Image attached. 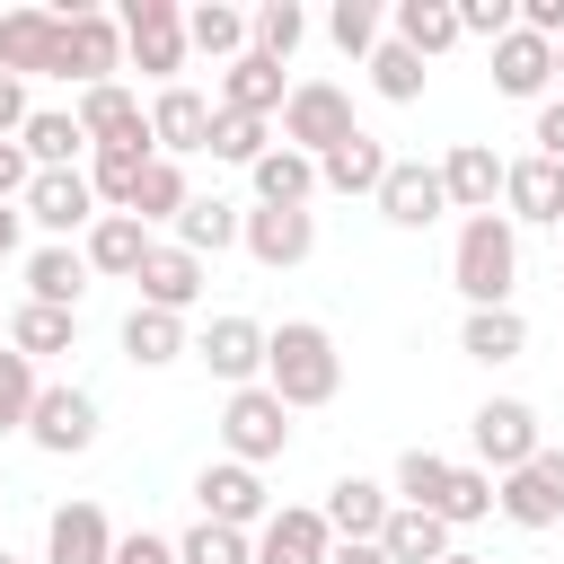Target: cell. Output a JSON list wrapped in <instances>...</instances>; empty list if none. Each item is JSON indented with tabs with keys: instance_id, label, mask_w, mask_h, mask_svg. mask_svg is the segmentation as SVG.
<instances>
[{
	"instance_id": "obj_32",
	"label": "cell",
	"mask_w": 564,
	"mask_h": 564,
	"mask_svg": "<svg viewBox=\"0 0 564 564\" xmlns=\"http://www.w3.org/2000/svg\"><path fill=\"white\" fill-rule=\"evenodd\" d=\"M458 352H467V361H485V370H502V361H520V352H529V317H520V308H467Z\"/></svg>"
},
{
	"instance_id": "obj_54",
	"label": "cell",
	"mask_w": 564,
	"mask_h": 564,
	"mask_svg": "<svg viewBox=\"0 0 564 564\" xmlns=\"http://www.w3.org/2000/svg\"><path fill=\"white\" fill-rule=\"evenodd\" d=\"M18 220H26V212H18V203H0V264L18 256Z\"/></svg>"
},
{
	"instance_id": "obj_40",
	"label": "cell",
	"mask_w": 564,
	"mask_h": 564,
	"mask_svg": "<svg viewBox=\"0 0 564 564\" xmlns=\"http://www.w3.org/2000/svg\"><path fill=\"white\" fill-rule=\"evenodd\" d=\"M185 203H194L185 167H176V159H150V176H141V194H132V220H141V229H159V220L176 229V212H185Z\"/></svg>"
},
{
	"instance_id": "obj_22",
	"label": "cell",
	"mask_w": 564,
	"mask_h": 564,
	"mask_svg": "<svg viewBox=\"0 0 564 564\" xmlns=\"http://www.w3.org/2000/svg\"><path fill=\"white\" fill-rule=\"evenodd\" d=\"M494 88L520 97V106H546V88H555V44L529 35V26H511V35L494 44Z\"/></svg>"
},
{
	"instance_id": "obj_35",
	"label": "cell",
	"mask_w": 564,
	"mask_h": 564,
	"mask_svg": "<svg viewBox=\"0 0 564 564\" xmlns=\"http://www.w3.org/2000/svg\"><path fill=\"white\" fill-rule=\"evenodd\" d=\"M9 344H18L26 361L79 352V308H44V300H18V317H9Z\"/></svg>"
},
{
	"instance_id": "obj_18",
	"label": "cell",
	"mask_w": 564,
	"mask_h": 564,
	"mask_svg": "<svg viewBox=\"0 0 564 564\" xmlns=\"http://www.w3.org/2000/svg\"><path fill=\"white\" fill-rule=\"evenodd\" d=\"M238 247H247L264 273H291V264H308V256H317V212H264V203H256Z\"/></svg>"
},
{
	"instance_id": "obj_27",
	"label": "cell",
	"mask_w": 564,
	"mask_h": 564,
	"mask_svg": "<svg viewBox=\"0 0 564 564\" xmlns=\"http://www.w3.org/2000/svg\"><path fill=\"white\" fill-rule=\"evenodd\" d=\"M220 106H229V115H264V123H273V115L291 106V79H282V62H264V53H238V62L220 70Z\"/></svg>"
},
{
	"instance_id": "obj_13",
	"label": "cell",
	"mask_w": 564,
	"mask_h": 564,
	"mask_svg": "<svg viewBox=\"0 0 564 564\" xmlns=\"http://www.w3.org/2000/svg\"><path fill=\"white\" fill-rule=\"evenodd\" d=\"M212 115H220V97H203V88H150V141H159V159H194V150H212Z\"/></svg>"
},
{
	"instance_id": "obj_20",
	"label": "cell",
	"mask_w": 564,
	"mask_h": 564,
	"mask_svg": "<svg viewBox=\"0 0 564 564\" xmlns=\"http://www.w3.org/2000/svg\"><path fill=\"white\" fill-rule=\"evenodd\" d=\"M44 564H115V520L97 502H53L44 520Z\"/></svg>"
},
{
	"instance_id": "obj_30",
	"label": "cell",
	"mask_w": 564,
	"mask_h": 564,
	"mask_svg": "<svg viewBox=\"0 0 564 564\" xmlns=\"http://www.w3.org/2000/svg\"><path fill=\"white\" fill-rule=\"evenodd\" d=\"M185 352H194L185 317H167V308H141V300H132V317H123V361H132V370H167V361H185Z\"/></svg>"
},
{
	"instance_id": "obj_2",
	"label": "cell",
	"mask_w": 564,
	"mask_h": 564,
	"mask_svg": "<svg viewBox=\"0 0 564 564\" xmlns=\"http://www.w3.org/2000/svg\"><path fill=\"white\" fill-rule=\"evenodd\" d=\"M449 282H458L467 308H511V291H520V229H511L502 212L458 220V238H449Z\"/></svg>"
},
{
	"instance_id": "obj_14",
	"label": "cell",
	"mask_w": 564,
	"mask_h": 564,
	"mask_svg": "<svg viewBox=\"0 0 564 564\" xmlns=\"http://www.w3.org/2000/svg\"><path fill=\"white\" fill-rule=\"evenodd\" d=\"M62 26H70V62H62V79L106 88V79L123 70V18H115V9H62Z\"/></svg>"
},
{
	"instance_id": "obj_57",
	"label": "cell",
	"mask_w": 564,
	"mask_h": 564,
	"mask_svg": "<svg viewBox=\"0 0 564 564\" xmlns=\"http://www.w3.org/2000/svg\"><path fill=\"white\" fill-rule=\"evenodd\" d=\"M0 564H26V555H0Z\"/></svg>"
},
{
	"instance_id": "obj_45",
	"label": "cell",
	"mask_w": 564,
	"mask_h": 564,
	"mask_svg": "<svg viewBox=\"0 0 564 564\" xmlns=\"http://www.w3.org/2000/svg\"><path fill=\"white\" fill-rule=\"evenodd\" d=\"M35 397H44V379H35V361H26L18 344H0V432H26V414H35Z\"/></svg>"
},
{
	"instance_id": "obj_15",
	"label": "cell",
	"mask_w": 564,
	"mask_h": 564,
	"mask_svg": "<svg viewBox=\"0 0 564 564\" xmlns=\"http://www.w3.org/2000/svg\"><path fill=\"white\" fill-rule=\"evenodd\" d=\"M449 212V185H441V159H397L388 185H379V220L388 229H432Z\"/></svg>"
},
{
	"instance_id": "obj_41",
	"label": "cell",
	"mask_w": 564,
	"mask_h": 564,
	"mask_svg": "<svg viewBox=\"0 0 564 564\" xmlns=\"http://www.w3.org/2000/svg\"><path fill=\"white\" fill-rule=\"evenodd\" d=\"M502 511V494H494V476L467 458V467H449V485H441V520L449 529H476V520H494Z\"/></svg>"
},
{
	"instance_id": "obj_55",
	"label": "cell",
	"mask_w": 564,
	"mask_h": 564,
	"mask_svg": "<svg viewBox=\"0 0 564 564\" xmlns=\"http://www.w3.org/2000/svg\"><path fill=\"white\" fill-rule=\"evenodd\" d=\"M441 564H485V555H467V546H449V555H441Z\"/></svg>"
},
{
	"instance_id": "obj_10",
	"label": "cell",
	"mask_w": 564,
	"mask_h": 564,
	"mask_svg": "<svg viewBox=\"0 0 564 564\" xmlns=\"http://www.w3.org/2000/svg\"><path fill=\"white\" fill-rule=\"evenodd\" d=\"M194 511L203 520H220V529H264L273 520V494H264V467H238V458H212L203 476H194Z\"/></svg>"
},
{
	"instance_id": "obj_8",
	"label": "cell",
	"mask_w": 564,
	"mask_h": 564,
	"mask_svg": "<svg viewBox=\"0 0 564 564\" xmlns=\"http://www.w3.org/2000/svg\"><path fill=\"white\" fill-rule=\"evenodd\" d=\"M97 397L79 388V379H44V397H35V414H26V441L44 449V458H79V449H97Z\"/></svg>"
},
{
	"instance_id": "obj_42",
	"label": "cell",
	"mask_w": 564,
	"mask_h": 564,
	"mask_svg": "<svg viewBox=\"0 0 564 564\" xmlns=\"http://www.w3.org/2000/svg\"><path fill=\"white\" fill-rule=\"evenodd\" d=\"M449 467H458V458H441V449H405L388 494H397L405 511H441V485H449Z\"/></svg>"
},
{
	"instance_id": "obj_11",
	"label": "cell",
	"mask_w": 564,
	"mask_h": 564,
	"mask_svg": "<svg viewBox=\"0 0 564 564\" xmlns=\"http://www.w3.org/2000/svg\"><path fill=\"white\" fill-rule=\"evenodd\" d=\"M264 344H273V326H256V317H212L203 335H194V361L220 379V388H256L264 379Z\"/></svg>"
},
{
	"instance_id": "obj_12",
	"label": "cell",
	"mask_w": 564,
	"mask_h": 564,
	"mask_svg": "<svg viewBox=\"0 0 564 564\" xmlns=\"http://www.w3.org/2000/svg\"><path fill=\"white\" fill-rule=\"evenodd\" d=\"M494 494H502V520H511V529H555V520H564V449L546 441V449H538L529 467H511Z\"/></svg>"
},
{
	"instance_id": "obj_1",
	"label": "cell",
	"mask_w": 564,
	"mask_h": 564,
	"mask_svg": "<svg viewBox=\"0 0 564 564\" xmlns=\"http://www.w3.org/2000/svg\"><path fill=\"white\" fill-rule=\"evenodd\" d=\"M264 388H273L291 414L335 405V397H344V352H335V335H326L317 317H282L273 344H264Z\"/></svg>"
},
{
	"instance_id": "obj_9",
	"label": "cell",
	"mask_w": 564,
	"mask_h": 564,
	"mask_svg": "<svg viewBox=\"0 0 564 564\" xmlns=\"http://www.w3.org/2000/svg\"><path fill=\"white\" fill-rule=\"evenodd\" d=\"M0 62H9V79H62V62H70L62 9H0Z\"/></svg>"
},
{
	"instance_id": "obj_46",
	"label": "cell",
	"mask_w": 564,
	"mask_h": 564,
	"mask_svg": "<svg viewBox=\"0 0 564 564\" xmlns=\"http://www.w3.org/2000/svg\"><path fill=\"white\" fill-rule=\"evenodd\" d=\"M264 150H273V132H264V115H229V106L212 115V159H229V167H256Z\"/></svg>"
},
{
	"instance_id": "obj_7",
	"label": "cell",
	"mask_w": 564,
	"mask_h": 564,
	"mask_svg": "<svg viewBox=\"0 0 564 564\" xmlns=\"http://www.w3.org/2000/svg\"><path fill=\"white\" fill-rule=\"evenodd\" d=\"M18 212L44 229V247H70V238L97 229V185H88V167H35V185H26Z\"/></svg>"
},
{
	"instance_id": "obj_34",
	"label": "cell",
	"mask_w": 564,
	"mask_h": 564,
	"mask_svg": "<svg viewBox=\"0 0 564 564\" xmlns=\"http://www.w3.org/2000/svg\"><path fill=\"white\" fill-rule=\"evenodd\" d=\"M18 150H26L35 167H79V159H88V132H79L70 106H35L26 132H18Z\"/></svg>"
},
{
	"instance_id": "obj_26",
	"label": "cell",
	"mask_w": 564,
	"mask_h": 564,
	"mask_svg": "<svg viewBox=\"0 0 564 564\" xmlns=\"http://www.w3.org/2000/svg\"><path fill=\"white\" fill-rule=\"evenodd\" d=\"M388 167H397L388 141H379V132H352V141H335V150L317 159V185H326V194H370V203H379Z\"/></svg>"
},
{
	"instance_id": "obj_5",
	"label": "cell",
	"mask_w": 564,
	"mask_h": 564,
	"mask_svg": "<svg viewBox=\"0 0 564 564\" xmlns=\"http://www.w3.org/2000/svg\"><path fill=\"white\" fill-rule=\"evenodd\" d=\"M467 441H476V467H485L494 485L546 449V432H538V405H529V397H485V405L467 414Z\"/></svg>"
},
{
	"instance_id": "obj_23",
	"label": "cell",
	"mask_w": 564,
	"mask_h": 564,
	"mask_svg": "<svg viewBox=\"0 0 564 564\" xmlns=\"http://www.w3.org/2000/svg\"><path fill=\"white\" fill-rule=\"evenodd\" d=\"M79 132H88V150H115V141H150V106L123 88V79H106V88H79Z\"/></svg>"
},
{
	"instance_id": "obj_24",
	"label": "cell",
	"mask_w": 564,
	"mask_h": 564,
	"mask_svg": "<svg viewBox=\"0 0 564 564\" xmlns=\"http://www.w3.org/2000/svg\"><path fill=\"white\" fill-rule=\"evenodd\" d=\"M502 167L511 159H494V141H449V159H441V185H449V212H494L502 203Z\"/></svg>"
},
{
	"instance_id": "obj_16",
	"label": "cell",
	"mask_w": 564,
	"mask_h": 564,
	"mask_svg": "<svg viewBox=\"0 0 564 564\" xmlns=\"http://www.w3.org/2000/svg\"><path fill=\"white\" fill-rule=\"evenodd\" d=\"M502 220H511V229H520V220H529V229H564V167L538 159V150L511 159V167H502Z\"/></svg>"
},
{
	"instance_id": "obj_51",
	"label": "cell",
	"mask_w": 564,
	"mask_h": 564,
	"mask_svg": "<svg viewBox=\"0 0 564 564\" xmlns=\"http://www.w3.org/2000/svg\"><path fill=\"white\" fill-rule=\"evenodd\" d=\"M529 141H538V159H555V167H564V97H546V106H538Z\"/></svg>"
},
{
	"instance_id": "obj_6",
	"label": "cell",
	"mask_w": 564,
	"mask_h": 564,
	"mask_svg": "<svg viewBox=\"0 0 564 564\" xmlns=\"http://www.w3.org/2000/svg\"><path fill=\"white\" fill-rule=\"evenodd\" d=\"M361 123H352V97L335 88V79H291V106H282V150H300V159H326L335 141H352Z\"/></svg>"
},
{
	"instance_id": "obj_43",
	"label": "cell",
	"mask_w": 564,
	"mask_h": 564,
	"mask_svg": "<svg viewBox=\"0 0 564 564\" xmlns=\"http://www.w3.org/2000/svg\"><path fill=\"white\" fill-rule=\"evenodd\" d=\"M361 70H370V88H379L388 106H414V97H423V53H405L397 35H388V44H379Z\"/></svg>"
},
{
	"instance_id": "obj_21",
	"label": "cell",
	"mask_w": 564,
	"mask_h": 564,
	"mask_svg": "<svg viewBox=\"0 0 564 564\" xmlns=\"http://www.w3.org/2000/svg\"><path fill=\"white\" fill-rule=\"evenodd\" d=\"M326 555H335V529L317 520V502H282L256 529V564H326Z\"/></svg>"
},
{
	"instance_id": "obj_17",
	"label": "cell",
	"mask_w": 564,
	"mask_h": 564,
	"mask_svg": "<svg viewBox=\"0 0 564 564\" xmlns=\"http://www.w3.org/2000/svg\"><path fill=\"white\" fill-rule=\"evenodd\" d=\"M388 511H397V494H388L379 476H335V485H326V502H317V520L335 529V546L379 538V529H388Z\"/></svg>"
},
{
	"instance_id": "obj_38",
	"label": "cell",
	"mask_w": 564,
	"mask_h": 564,
	"mask_svg": "<svg viewBox=\"0 0 564 564\" xmlns=\"http://www.w3.org/2000/svg\"><path fill=\"white\" fill-rule=\"evenodd\" d=\"M397 44L405 53H449L458 44V0H397Z\"/></svg>"
},
{
	"instance_id": "obj_49",
	"label": "cell",
	"mask_w": 564,
	"mask_h": 564,
	"mask_svg": "<svg viewBox=\"0 0 564 564\" xmlns=\"http://www.w3.org/2000/svg\"><path fill=\"white\" fill-rule=\"evenodd\" d=\"M115 564H176V538H159V529H132V538H115Z\"/></svg>"
},
{
	"instance_id": "obj_47",
	"label": "cell",
	"mask_w": 564,
	"mask_h": 564,
	"mask_svg": "<svg viewBox=\"0 0 564 564\" xmlns=\"http://www.w3.org/2000/svg\"><path fill=\"white\" fill-rule=\"evenodd\" d=\"M326 35H335V53L370 62V53H379V9H370V0H335V9H326Z\"/></svg>"
},
{
	"instance_id": "obj_52",
	"label": "cell",
	"mask_w": 564,
	"mask_h": 564,
	"mask_svg": "<svg viewBox=\"0 0 564 564\" xmlns=\"http://www.w3.org/2000/svg\"><path fill=\"white\" fill-rule=\"evenodd\" d=\"M26 115H35V106H26V79H9V70H0V141H18V132H26Z\"/></svg>"
},
{
	"instance_id": "obj_56",
	"label": "cell",
	"mask_w": 564,
	"mask_h": 564,
	"mask_svg": "<svg viewBox=\"0 0 564 564\" xmlns=\"http://www.w3.org/2000/svg\"><path fill=\"white\" fill-rule=\"evenodd\" d=\"M555 79H564V44H555Z\"/></svg>"
},
{
	"instance_id": "obj_58",
	"label": "cell",
	"mask_w": 564,
	"mask_h": 564,
	"mask_svg": "<svg viewBox=\"0 0 564 564\" xmlns=\"http://www.w3.org/2000/svg\"><path fill=\"white\" fill-rule=\"evenodd\" d=\"M0 70H9V62H0Z\"/></svg>"
},
{
	"instance_id": "obj_39",
	"label": "cell",
	"mask_w": 564,
	"mask_h": 564,
	"mask_svg": "<svg viewBox=\"0 0 564 564\" xmlns=\"http://www.w3.org/2000/svg\"><path fill=\"white\" fill-rule=\"evenodd\" d=\"M308 44V9L300 0H264L256 18H247V53H264V62H291Z\"/></svg>"
},
{
	"instance_id": "obj_29",
	"label": "cell",
	"mask_w": 564,
	"mask_h": 564,
	"mask_svg": "<svg viewBox=\"0 0 564 564\" xmlns=\"http://www.w3.org/2000/svg\"><path fill=\"white\" fill-rule=\"evenodd\" d=\"M167 238H176L185 256H203V264H212L220 247H238V238H247V212H238L229 194H194V203L176 212V229H167Z\"/></svg>"
},
{
	"instance_id": "obj_31",
	"label": "cell",
	"mask_w": 564,
	"mask_h": 564,
	"mask_svg": "<svg viewBox=\"0 0 564 564\" xmlns=\"http://www.w3.org/2000/svg\"><path fill=\"white\" fill-rule=\"evenodd\" d=\"M150 159H159V141L88 150V185H97V203H106V212H132V194H141V176H150Z\"/></svg>"
},
{
	"instance_id": "obj_4",
	"label": "cell",
	"mask_w": 564,
	"mask_h": 564,
	"mask_svg": "<svg viewBox=\"0 0 564 564\" xmlns=\"http://www.w3.org/2000/svg\"><path fill=\"white\" fill-rule=\"evenodd\" d=\"M291 449V405L256 379V388H229V405H220V458H238V467H273Z\"/></svg>"
},
{
	"instance_id": "obj_28",
	"label": "cell",
	"mask_w": 564,
	"mask_h": 564,
	"mask_svg": "<svg viewBox=\"0 0 564 564\" xmlns=\"http://www.w3.org/2000/svg\"><path fill=\"white\" fill-rule=\"evenodd\" d=\"M247 176H256V203H264V212H308V203L326 194V185H317V159H300V150H282V141H273Z\"/></svg>"
},
{
	"instance_id": "obj_48",
	"label": "cell",
	"mask_w": 564,
	"mask_h": 564,
	"mask_svg": "<svg viewBox=\"0 0 564 564\" xmlns=\"http://www.w3.org/2000/svg\"><path fill=\"white\" fill-rule=\"evenodd\" d=\"M520 26V0H458V35H485V44H502Z\"/></svg>"
},
{
	"instance_id": "obj_19",
	"label": "cell",
	"mask_w": 564,
	"mask_h": 564,
	"mask_svg": "<svg viewBox=\"0 0 564 564\" xmlns=\"http://www.w3.org/2000/svg\"><path fill=\"white\" fill-rule=\"evenodd\" d=\"M150 247H159V229H141L132 212H97V229L79 238V256H88V273H106V282H141V264H150Z\"/></svg>"
},
{
	"instance_id": "obj_37",
	"label": "cell",
	"mask_w": 564,
	"mask_h": 564,
	"mask_svg": "<svg viewBox=\"0 0 564 564\" xmlns=\"http://www.w3.org/2000/svg\"><path fill=\"white\" fill-rule=\"evenodd\" d=\"M185 44L194 53H212L220 70L247 53V9H229V0H203V9H185Z\"/></svg>"
},
{
	"instance_id": "obj_44",
	"label": "cell",
	"mask_w": 564,
	"mask_h": 564,
	"mask_svg": "<svg viewBox=\"0 0 564 564\" xmlns=\"http://www.w3.org/2000/svg\"><path fill=\"white\" fill-rule=\"evenodd\" d=\"M176 564H256V538L247 529H220V520H194L176 538Z\"/></svg>"
},
{
	"instance_id": "obj_36",
	"label": "cell",
	"mask_w": 564,
	"mask_h": 564,
	"mask_svg": "<svg viewBox=\"0 0 564 564\" xmlns=\"http://www.w3.org/2000/svg\"><path fill=\"white\" fill-rule=\"evenodd\" d=\"M79 291H88V256H79V247H35V256H26V300L79 308Z\"/></svg>"
},
{
	"instance_id": "obj_53",
	"label": "cell",
	"mask_w": 564,
	"mask_h": 564,
	"mask_svg": "<svg viewBox=\"0 0 564 564\" xmlns=\"http://www.w3.org/2000/svg\"><path fill=\"white\" fill-rule=\"evenodd\" d=\"M326 564H388V546H379V538H361V546H335Z\"/></svg>"
},
{
	"instance_id": "obj_50",
	"label": "cell",
	"mask_w": 564,
	"mask_h": 564,
	"mask_svg": "<svg viewBox=\"0 0 564 564\" xmlns=\"http://www.w3.org/2000/svg\"><path fill=\"white\" fill-rule=\"evenodd\" d=\"M26 185H35V159L18 141H0V203H26Z\"/></svg>"
},
{
	"instance_id": "obj_25",
	"label": "cell",
	"mask_w": 564,
	"mask_h": 564,
	"mask_svg": "<svg viewBox=\"0 0 564 564\" xmlns=\"http://www.w3.org/2000/svg\"><path fill=\"white\" fill-rule=\"evenodd\" d=\"M203 282H212V264H203V256H185L176 238H159V247H150V264H141V308L185 317V308L203 300Z\"/></svg>"
},
{
	"instance_id": "obj_3",
	"label": "cell",
	"mask_w": 564,
	"mask_h": 564,
	"mask_svg": "<svg viewBox=\"0 0 564 564\" xmlns=\"http://www.w3.org/2000/svg\"><path fill=\"white\" fill-rule=\"evenodd\" d=\"M115 18H123V62H132L150 88H176V79H185V53H194V44H185V9H176V0H123Z\"/></svg>"
},
{
	"instance_id": "obj_33",
	"label": "cell",
	"mask_w": 564,
	"mask_h": 564,
	"mask_svg": "<svg viewBox=\"0 0 564 564\" xmlns=\"http://www.w3.org/2000/svg\"><path fill=\"white\" fill-rule=\"evenodd\" d=\"M379 546H388V564H441L449 546H458V529L441 520V511H388V529H379Z\"/></svg>"
}]
</instances>
